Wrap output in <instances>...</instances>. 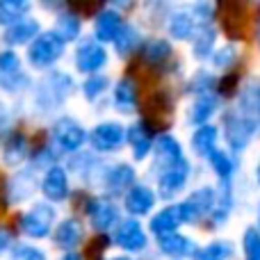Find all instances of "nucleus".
Masks as SVG:
<instances>
[{"label": "nucleus", "instance_id": "34", "mask_svg": "<svg viewBox=\"0 0 260 260\" xmlns=\"http://www.w3.org/2000/svg\"><path fill=\"white\" fill-rule=\"evenodd\" d=\"M32 0H0V25H12L27 16Z\"/></svg>", "mask_w": 260, "mask_h": 260}, {"label": "nucleus", "instance_id": "49", "mask_svg": "<svg viewBox=\"0 0 260 260\" xmlns=\"http://www.w3.org/2000/svg\"><path fill=\"white\" fill-rule=\"evenodd\" d=\"M110 3H112L114 7H117V9H128L130 5L135 3V0H110Z\"/></svg>", "mask_w": 260, "mask_h": 260}, {"label": "nucleus", "instance_id": "13", "mask_svg": "<svg viewBox=\"0 0 260 260\" xmlns=\"http://www.w3.org/2000/svg\"><path fill=\"white\" fill-rule=\"evenodd\" d=\"M114 244L121 247L123 251H130V253H137V251H144L148 244V238L144 233L142 224H139L135 217L130 219H123L117 224V231H114Z\"/></svg>", "mask_w": 260, "mask_h": 260}, {"label": "nucleus", "instance_id": "51", "mask_svg": "<svg viewBox=\"0 0 260 260\" xmlns=\"http://www.w3.org/2000/svg\"><path fill=\"white\" fill-rule=\"evenodd\" d=\"M256 41H258V48H260V18H258V25H256Z\"/></svg>", "mask_w": 260, "mask_h": 260}, {"label": "nucleus", "instance_id": "25", "mask_svg": "<svg viewBox=\"0 0 260 260\" xmlns=\"http://www.w3.org/2000/svg\"><path fill=\"white\" fill-rule=\"evenodd\" d=\"M128 144L133 146L135 160H144V157L151 153V148L155 146V142H153V130L144 121L133 123V126L128 128Z\"/></svg>", "mask_w": 260, "mask_h": 260}, {"label": "nucleus", "instance_id": "12", "mask_svg": "<svg viewBox=\"0 0 260 260\" xmlns=\"http://www.w3.org/2000/svg\"><path fill=\"white\" fill-rule=\"evenodd\" d=\"M217 16L221 21V27L226 30V35L231 39H242L244 32V0H217Z\"/></svg>", "mask_w": 260, "mask_h": 260}, {"label": "nucleus", "instance_id": "1", "mask_svg": "<svg viewBox=\"0 0 260 260\" xmlns=\"http://www.w3.org/2000/svg\"><path fill=\"white\" fill-rule=\"evenodd\" d=\"M73 91V78L62 71H50L35 87V105L41 112H53L62 108Z\"/></svg>", "mask_w": 260, "mask_h": 260}, {"label": "nucleus", "instance_id": "5", "mask_svg": "<svg viewBox=\"0 0 260 260\" xmlns=\"http://www.w3.org/2000/svg\"><path fill=\"white\" fill-rule=\"evenodd\" d=\"M55 217H57V212H55L53 206H48V203H37V206H32L30 210L23 215L21 231L32 240L48 238L55 226Z\"/></svg>", "mask_w": 260, "mask_h": 260}, {"label": "nucleus", "instance_id": "15", "mask_svg": "<svg viewBox=\"0 0 260 260\" xmlns=\"http://www.w3.org/2000/svg\"><path fill=\"white\" fill-rule=\"evenodd\" d=\"M169 114H171V99L165 94V91H157V94H153L151 99H146V103H144V119L142 121L155 133L157 126L169 123Z\"/></svg>", "mask_w": 260, "mask_h": 260}, {"label": "nucleus", "instance_id": "7", "mask_svg": "<svg viewBox=\"0 0 260 260\" xmlns=\"http://www.w3.org/2000/svg\"><path fill=\"white\" fill-rule=\"evenodd\" d=\"M128 142V128L117 121H103L89 133V144L99 153H114Z\"/></svg>", "mask_w": 260, "mask_h": 260}, {"label": "nucleus", "instance_id": "2", "mask_svg": "<svg viewBox=\"0 0 260 260\" xmlns=\"http://www.w3.org/2000/svg\"><path fill=\"white\" fill-rule=\"evenodd\" d=\"M221 126H224V137L229 142V146L235 153H242L244 148L251 144V139L258 135V126L251 117L242 112L240 108H233L229 112H224L221 119Z\"/></svg>", "mask_w": 260, "mask_h": 260}, {"label": "nucleus", "instance_id": "39", "mask_svg": "<svg viewBox=\"0 0 260 260\" xmlns=\"http://www.w3.org/2000/svg\"><path fill=\"white\" fill-rule=\"evenodd\" d=\"M110 87V78L108 76H101V73H91L85 82H82V94H85L87 101H96L108 91Z\"/></svg>", "mask_w": 260, "mask_h": 260}, {"label": "nucleus", "instance_id": "17", "mask_svg": "<svg viewBox=\"0 0 260 260\" xmlns=\"http://www.w3.org/2000/svg\"><path fill=\"white\" fill-rule=\"evenodd\" d=\"M41 192L48 201L59 203V201H67L69 199V178H67V171L62 167L53 165L46 169L44 180H41Z\"/></svg>", "mask_w": 260, "mask_h": 260}, {"label": "nucleus", "instance_id": "53", "mask_svg": "<svg viewBox=\"0 0 260 260\" xmlns=\"http://www.w3.org/2000/svg\"><path fill=\"white\" fill-rule=\"evenodd\" d=\"M258 229H260V206H258Z\"/></svg>", "mask_w": 260, "mask_h": 260}, {"label": "nucleus", "instance_id": "48", "mask_svg": "<svg viewBox=\"0 0 260 260\" xmlns=\"http://www.w3.org/2000/svg\"><path fill=\"white\" fill-rule=\"evenodd\" d=\"M9 123V110L5 108V103H0V128Z\"/></svg>", "mask_w": 260, "mask_h": 260}, {"label": "nucleus", "instance_id": "54", "mask_svg": "<svg viewBox=\"0 0 260 260\" xmlns=\"http://www.w3.org/2000/svg\"><path fill=\"white\" fill-rule=\"evenodd\" d=\"M112 260H130V258H112Z\"/></svg>", "mask_w": 260, "mask_h": 260}, {"label": "nucleus", "instance_id": "6", "mask_svg": "<svg viewBox=\"0 0 260 260\" xmlns=\"http://www.w3.org/2000/svg\"><path fill=\"white\" fill-rule=\"evenodd\" d=\"M27 85L30 80L21 67V57L12 48L0 50V89L7 94H18Z\"/></svg>", "mask_w": 260, "mask_h": 260}, {"label": "nucleus", "instance_id": "46", "mask_svg": "<svg viewBox=\"0 0 260 260\" xmlns=\"http://www.w3.org/2000/svg\"><path fill=\"white\" fill-rule=\"evenodd\" d=\"M9 247H12V233H9L7 229H3V226H0V253L7 251Z\"/></svg>", "mask_w": 260, "mask_h": 260}, {"label": "nucleus", "instance_id": "50", "mask_svg": "<svg viewBox=\"0 0 260 260\" xmlns=\"http://www.w3.org/2000/svg\"><path fill=\"white\" fill-rule=\"evenodd\" d=\"M62 260H82V258L78 256L76 251H67V253H64V258H62Z\"/></svg>", "mask_w": 260, "mask_h": 260}, {"label": "nucleus", "instance_id": "31", "mask_svg": "<svg viewBox=\"0 0 260 260\" xmlns=\"http://www.w3.org/2000/svg\"><path fill=\"white\" fill-rule=\"evenodd\" d=\"M27 155H30V153H27V139L23 137V133H12L7 137V142H5V146H3L5 165L16 167V165H21Z\"/></svg>", "mask_w": 260, "mask_h": 260}, {"label": "nucleus", "instance_id": "22", "mask_svg": "<svg viewBox=\"0 0 260 260\" xmlns=\"http://www.w3.org/2000/svg\"><path fill=\"white\" fill-rule=\"evenodd\" d=\"M231 212H233V187H231V180H219L217 201H215V208H212L210 217H208V221H210L212 229H217V226H221L229 219Z\"/></svg>", "mask_w": 260, "mask_h": 260}, {"label": "nucleus", "instance_id": "29", "mask_svg": "<svg viewBox=\"0 0 260 260\" xmlns=\"http://www.w3.org/2000/svg\"><path fill=\"white\" fill-rule=\"evenodd\" d=\"M217 139H219V128L217 126H212V123H203V126H199L192 135L194 153L201 155V157H208L217 148Z\"/></svg>", "mask_w": 260, "mask_h": 260}, {"label": "nucleus", "instance_id": "18", "mask_svg": "<svg viewBox=\"0 0 260 260\" xmlns=\"http://www.w3.org/2000/svg\"><path fill=\"white\" fill-rule=\"evenodd\" d=\"M157 249H160L165 256L180 260V258L194 256L197 244H194V240H189L187 235L174 231V233H167V235H157Z\"/></svg>", "mask_w": 260, "mask_h": 260}, {"label": "nucleus", "instance_id": "43", "mask_svg": "<svg viewBox=\"0 0 260 260\" xmlns=\"http://www.w3.org/2000/svg\"><path fill=\"white\" fill-rule=\"evenodd\" d=\"M192 94L201 96V94H210V91H217V78L208 71H197L194 78L189 80V87H187Z\"/></svg>", "mask_w": 260, "mask_h": 260}, {"label": "nucleus", "instance_id": "37", "mask_svg": "<svg viewBox=\"0 0 260 260\" xmlns=\"http://www.w3.org/2000/svg\"><path fill=\"white\" fill-rule=\"evenodd\" d=\"M142 46V35H139V30L135 25H126L121 27V32H119V37L114 39V48H117V53L121 55V57H128V55H133L135 50Z\"/></svg>", "mask_w": 260, "mask_h": 260}, {"label": "nucleus", "instance_id": "26", "mask_svg": "<svg viewBox=\"0 0 260 260\" xmlns=\"http://www.w3.org/2000/svg\"><path fill=\"white\" fill-rule=\"evenodd\" d=\"M219 110V94L210 91V94H201L194 99L192 108H189V123L194 126H203L210 121V117Z\"/></svg>", "mask_w": 260, "mask_h": 260}, {"label": "nucleus", "instance_id": "3", "mask_svg": "<svg viewBox=\"0 0 260 260\" xmlns=\"http://www.w3.org/2000/svg\"><path fill=\"white\" fill-rule=\"evenodd\" d=\"M64 48H67V41L57 35L55 30L50 32H41L35 41L27 48V62L32 69H50L57 59H62Z\"/></svg>", "mask_w": 260, "mask_h": 260}, {"label": "nucleus", "instance_id": "16", "mask_svg": "<svg viewBox=\"0 0 260 260\" xmlns=\"http://www.w3.org/2000/svg\"><path fill=\"white\" fill-rule=\"evenodd\" d=\"M123 23V16L119 14V9H103L99 16L94 18V39H99L101 44H114V39L119 37Z\"/></svg>", "mask_w": 260, "mask_h": 260}, {"label": "nucleus", "instance_id": "19", "mask_svg": "<svg viewBox=\"0 0 260 260\" xmlns=\"http://www.w3.org/2000/svg\"><path fill=\"white\" fill-rule=\"evenodd\" d=\"M123 206H126V210L133 217H144L155 206V194H153V189L146 187V185H133L126 192Z\"/></svg>", "mask_w": 260, "mask_h": 260}, {"label": "nucleus", "instance_id": "23", "mask_svg": "<svg viewBox=\"0 0 260 260\" xmlns=\"http://www.w3.org/2000/svg\"><path fill=\"white\" fill-rule=\"evenodd\" d=\"M180 224H185L183 210H180V203H176V206H167V208H162L157 215H153L151 233H155V235L174 233V231L180 229Z\"/></svg>", "mask_w": 260, "mask_h": 260}, {"label": "nucleus", "instance_id": "24", "mask_svg": "<svg viewBox=\"0 0 260 260\" xmlns=\"http://www.w3.org/2000/svg\"><path fill=\"white\" fill-rule=\"evenodd\" d=\"M238 108L256 121L260 133V78H253L242 87V91L238 96Z\"/></svg>", "mask_w": 260, "mask_h": 260}, {"label": "nucleus", "instance_id": "40", "mask_svg": "<svg viewBox=\"0 0 260 260\" xmlns=\"http://www.w3.org/2000/svg\"><path fill=\"white\" fill-rule=\"evenodd\" d=\"M108 0H67L69 12H73L76 16H99L105 9Z\"/></svg>", "mask_w": 260, "mask_h": 260}, {"label": "nucleus", "instance_id": "42", "mask_svg": "<svg viewBox=\"0 0 260 260\" xmlns=\"http://www.w3.org/2000/svg\"><path fill=\"white\" fill-rule=\"evenodd\" d=\"M210 62H212V67L219 69V71H231L233 64L238 62V48H235L233 44L221 46V48H217L215 53H212Z\"/></svg>", "mask_w": 260, "mask_h": 260}, {"label": "nucleus", "instance_id": "32", "mask_svg": "<svg viewBox=\"0 0 260 260\" xmlns=\"http://www.w3.org/2000/svg\"><path fill=\"white\" fill-rule=\"evenodd\" d=\"M142 55H144V59H146V64H151V67H162V64H167L171 59L174 48H171V44L167 39L157 37V39H151L144 44Z\"/></svg>", "mask_w": 260, "mask_h": 260}, {"label": "nucleus", "instance_id": "45", "mask_svg": "<svg viewBox=\"0 0 260 260\" xmlns=\"http://www.w3.org/2000/svg\"><path fill=\"white\" fill-rule=\"evenodd\" d=\"M238 89V73L226 71V76L221 80H217V94L219 96H231Z\"/></svg>", "mask_w": 260, "mask_h": 260}, {"label": "nucleus", "instance_id": "9", "mask_svg": "<svg viewBox=\"0 0 260 260\" xmlns=\"http://www.w3.org/2000/svg\"><path fill=\"white\" fill-rule=\"evenodd\" d=\"M217 201V189L215 187H199L197 192H192L183 203H180V210H183V219L185 224H197V221L210 217L212 208Z\"/></svg>", "mask_w": 260, "mask_h": 260}, {"label": "nucleus", "instance_id": "55", "mask_svg": "<svg viewBox=\"0 0 260 260\" xmlns=\"http://www.w3.org/2000/svg\"><path fill=\"white\" fill-rule=\"evenodd\" d=\"M258 3H260V0H258Z\"/></svg>", "mask_w": 260, "mask_h": 260}, {"label": "nucleus", "instance_id": "36", "mask_svg": "<svg viewBox=\"0 0 260 260\" xmlns=\"http://www.w3.org/2000/svg\"><path fill=\"white\" fill-rule=\"evenodd\" d=\"M55 32L62 37L67 44L71 41H78L80 39V32H82V23H80V16H76L73 12H67V14H59L57 21H55Z\"/></svg>", "mask_w": 260, "mask_h": 260}, {"label": "nucleus", "instance_id": "52", "mask_svg": "<svg viewBox=\"0 0 260 260\" xmlns=\"http://www.w3.org/2000/svg\"><path fill=\"white\" fill-rule=\"evenodd\" d=\"M256 176H258V183H260V165H258V169H256Z\"/></svg>", "mask_w": 260, "mask_h": 260}, {"label": "nucleus", "instance_id": "10", "mask_svg": "<svg viewBox=\"0 0 260 260\" xmlns=\"http://www.w3.org/2000/svg\"><path fill=\"white\" fill-rule=\"evenodd\" d=\"M108 64V50L99 39H85L76 48V69L85 76L99 73Z\"/></svg>", "mask_w": 260, "mask_h": 260}, {"label": "nucleus", "instance_id": "38", "mask_svg": "<svg viewBox=\"0 0 260 260\" xmlns=\"http://www.w3.org/2000/svg\"><path fill=\"white\" fill-rule=\"evenodd\" d=\"M208 162H210L212 171L219 176V180H231L235 174V160L231 157V153L221 151V148H215V151L208 155Z\"/></svg>", "mask_w": 260, "mask_h": 260}, {"label": "nucleus", "instance_id": "33", "mask_svg": "<svg viewBox=\"0 0 260 260\" xmlns=\"http://www.w3.org/2000/svg\"><path fill=\"white\" fill-rule=\"evenodd\" d=\"M155 160L157 165H162V162H174V160H180L183 155V146H180V142L174 137V135H157L155 139Z\"/></svg>", "mask_w": 260, "mask_h": 260}, {"label": "nucleus", "instance_id": "21", "mask_svg": "<svg viewBox=\"0 0 260 260\" xmlns=\"http://www.w3.org/2000/svg\"><path fill=\"white\" fill-rule=\"evenodd\" d=\"M135 183V169L126 162L110 167L108 171H103V187L110 194H123L128 187H133Z\"/></svg>", "mask_w": 260, "mask_h": 260}, {"label": "nucleus", "instance_id": "27", "mask_svg": "<svg viewBox=\"0 0 260 260\" xmlns=\"http://www.w3.org/2000/svg\"><path fill=\"white\" fill-rule=\"evenodd\" d=\"M53 240L59 249H67V251H73V249L80 244L82 240V224L76 219V217H69L62 224L55 229Z\"/></svg>", "mask_w": 260, "mask_h": 260}, {"label": "nucleus", "instance_id": "44", "mask_svg": "<svg viewBox=\"0 0 260 260\" xmlns=\"http://www.w3.org/2000/svg\"><path fill=\"white\" fill-rule=\"evenodd\" d=\"M12 260H46L44 251L37 247H30V244H23V247H16L12 253Z\"/></svg>", "mask_w": 260, "mask_h": 260}, {"label": "nucleus", "instance_id": "4", "mask_svg": "<svg viewBox=\"0 0 260 260\" xmlns=\"http://www.w3.org/2000/svg\"><path fill=\"white\" fill-rule=\"evenodd\" d=\"M157 189H160V197L162 199H171L180 192V189L187 185L189 178V162L187 157H180V160L174 162H162L157 165Z\"/></svg>", "mask_w": 260, "mask_h": 260}, {"label": "nucleus", "instance_id": "47", "mask_svg": "<svg viewBox=\"0 0 260 260\" xmlns=\"http://www.w3.org/2000/svg\"><path fill=\"white\" fill-rule=\"evenodd\" d=\"M41 5H44L46 9H53V12H57V9L67 7V0H41Z\"/></svg>", "mask_w": 260, "mask_h": 260}, {"label": "nucleus", "instance_id": "41", "mask_svg": "<svg viewBox=\"0 0 260 260\" xmlns=\"http://www.w3.org/2000/svg\"><path fill=\"white\" fill-rule=\"evenodd\" d=\"M242 253L244 260H260V229L249 226L242 235Z\"/></svg>", "mask_w": 260, "mask_h": 260}, {"label": "nucleus", "instance_id": "35", "mask_svg": "<svg viewBox=\"0 0 260 260\" xmlns=\"http://www.w3.org/2000/svg\"><path fill=\"white\" fill-rule=\"evenodd\" d=\"M233 256H235V249L229 240H215V242L197 249L192 260H231Z\"/></svg>", "mask_w": 260, "mask_h": 260}, {"label": "nucleus", "instance_id": "11", "mask_svg": "<svg viewBox=\"0 0 260 260\" xmlns=\"http://www.w3.org/2000/svg\"><path fill=\"white\" fill-rule=\"evenodd\" d=\"M203 27V23L199 21L197 12H194L192 5H185V7H178L176 12L169 14V21H167V30L174 39L178 41H192L194 35Z\"/></svg>", "mask_w": 260, "mask_h": 260}, {"label": "nucleus", "instance_id": "14", "mask_svg": "<svg viewBox=\"0 0 260 260\" xmlns=\"http://www.w3.org/2000/svg\"><path fill=\"white\" fill-rule=\"evenodd\" d=\"M39 35H41V23L32 16H25V18H21V21H16V23L5 27L3 41L9 46V48H16V46L32 44Z\"/></svg>", "mask_w": 260, "mask_h": 260}, {"label": "nucleus", "instance_id": "20", "mask_svg": "<svg viewBox=\"0 0 260 260\" xmlns=\"http://www.w3.org/2000/svg\"><path fill=\"white\" fill-rule=\"evenodd\" d=\"M87 212H89V221L96 231H110L119 221L117 206L108 199H94L87 208Z\"/></svg>", "mask_w": 260, "mask_h": 260}, {"label": "nucleus", "instance_id": "28", "mask_svg": "<svg viewBox=\"0 0 260 260\" xmlns=\"http://www.w3.org/2000/svg\"><path fill=\"white\" fill-rule=\"evenodd\" d=\"M137 103H139V99H137L135 82L130 78H121L117 82V87H114V108L121 114H130L137 110Z\"/></svg>", "mask_w": 260, "mask_h": 260}, {"label": "nucleus", "instance_id": "30", "mask_svg": "<svg viewBox=\"0 0 260 260\" xmlns=\"http://www.w3.org/2000/svg\"><path fill=\"white\" fill-rule=\"evenodd\" d=\"M215 44H217V30L215 25H203L201 30L194 35L192 39V53L197 59H210L215 53Z\"/></svg>", "mask_w": 260, "mask_h": 260}, {"label": "nucleus", "instance_id": "8", "mask_svg": "<svg viewBox=\"0 0 260 260\" xmlns=\"http://www.w3.org/2000/svg\"><path fill=\"white\" fill-rule=\"evenodd\" d=\"M89 139L87 130L71 117H62L53 123V142L57 144L59 151L64 153H76L82 148V144Z\"/></svg>", "mask_w": 260, "mask_h": 260}]
</instances>
